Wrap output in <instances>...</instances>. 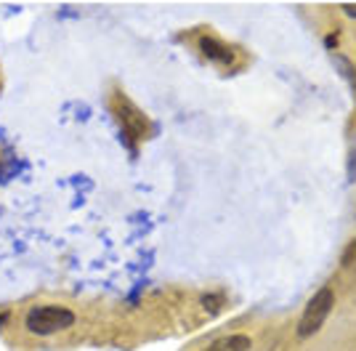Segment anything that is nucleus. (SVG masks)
Instances as JSON below:
<instances>
[{
	"instance_id": "obj_1",
	"label": "nucleus",
	"mask_w": 356,
	"mask_h": 351,
	"mask_svg": "<svg viewBox=\"0 0 356 351\" xmlns=\"http://www.w3.org/2000/svg\"><path fill=\"white\" fill-rule=\"evenodd\" d=\"M74 311L72 309H64V306H38L32 309L27 314V330L35 333V336H54V333H61L67 327L74 325Z\"/></svg>"
},
{
	"instance_id": "obj_2",
	"label": "nucleus",
	"mask_w": 356,
	"mask_h": 351,
	"mask_svg": "<svg viewBox=\"0 0 356 351\" xmlns=\"http://www.w3.org/2000/svg\"><path fill=\"white\" fill-rule=\"evenodd\" d=\"M332 306H335L332 290H330V288L316 290V295L306 304V311H303V317L298 322V338H312L314 333H319L322 325L327 322V317H330Z\"/></svg>"
},
{
	"instance_id": "obj_3",
	"label": "nucleus",
	"mask_w": 356,
	"mask_h": 351,
	"mask_svg": "<svg viewBox=\"0 0 356 351\" xmlns=\"http://www.w3.org/2000/svg\"><path fill=\"white\" fill-rule=\"evenodd\" d=\"M250 346H252L250 336L237 333V336H226L221 341H216L208 351H250Z\"/></svg>"
},
{
	"instance_id": "obj_4",
	"label": "nucleus",
	"mask_w": 356,
	"mask_h": 351,
	"mask_svg": "<svg viewBox=\"0 0 356 351\" xmlns=\"http://www.w3.org/2000/svg\"><path fill=\"white\" fill-rule=\"evenodd\" d=\"M202 306H205L208 314H218L223 306V298L218 292H205V295H202Z\"/></svg>"
},
{
	"instance_id": "obj_5",
	"label": "nucleus",
	"mask_w": 356,
	"mask_h": 351,
	"mask_svg": "<svg viewBox=\"0 0 356 351\" xmlns=\"http://www.w3.org/2000/svg\"><path fill=\"white\" fill-rule=\"evenodd\" d=\"M202 48H205V54H210V56H216V58H221V54H223V48L213 45L210 40H202Z\"/></svg>"
},
{
	"instance_id": "obj_6",
	"label": "nucleus",
	"mask_w": 356,
	"mask_h": 351,
	"mask_svg": "<svg viewBox=\"0 0 356 351\" xmlns=\"http://www.w3.org/2000/svg\"><path fill=\"white\" fill-rule=\"evenodd\" d=\"M343 11L356 19V3H346V6H343Z\"/></svg>"
}]
</instances>
